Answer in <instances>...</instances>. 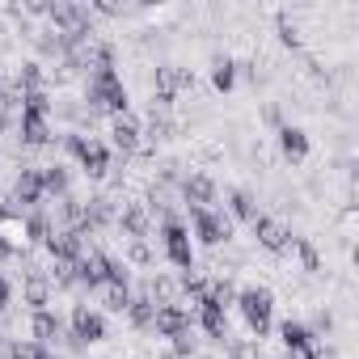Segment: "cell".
Segmentation results:
<instances>
[{"label": "cell", "instance_id": "30", "mask_svg": "<svg viewBox=\"0 0 359 359\" xmlns=\"http://www.w3.org/2000/svg\"><path fill=\"white\" fill-rule=\"evenodd\" d=\"M9 254H13V245H9V241H5V233H0V262H5V258H9Z\"/></svg>", "mask_w": 359, "mask_h": 359}, {"label": "cell", "instance_id": "10", "mask_svg": "<svg viewBox=\"0 0 359 359\" xmlns=\"http://www.w3.org/2000/svg\"><path fill=\"white\" fill-rule=\"evenodd\" d=\"M13 199H18L22 208H39V203H43V173H39L34 165H22L18 182H13Z\"/></svg>", "mask_w": 359, "mask_h": 359}, {"label": "cell", "instance_id": "6", "mask_svg": "<svg viewBox=\"0 0 359 359\" xmlns=\"http://www.w3.org/2000/svg\"><path fill=\"white\" fill-rule=\"evenodd\" d=\"M279 338H283V346H287L292 359H321V346H317L313 330H304L300 321H283L279 325Z\"/></svg>", "mask_w": 359, "mask_h": 359}, {"label": "cell", "instance_id": "7", "mask_svg": "<svg viewBox=\"0 0 359 359\" xmlns=\"http://www.w3.org/2000/svg\"><path fill=\"white\" fill-rule=\"evenodd\" d=\"M191 325H195V317H191V309H182V304H161L156 317H152V330H156L161 338H177V334H187Z\"/></svg>", "mask_w": 359, "mask_h": 359}, {"label": "cell", "instance_id": "4", "mask_svg": "<svg viewBox=\"0 0 359 359\" xmlns=\"http://www.w3.org/2000/svg\"><path fill=\"white\" fill-rule=\"evenodd\" d=\"M237 309H241V317L250 321V330L262 338V334L271 330V309H275V296H271L266 287H245V292L237 296Z\"/></svg>", "mask_w": 359, "mask_h": 359}, {"label": "cell", "instance_id": "14", "mask_svg": "<svg viewBox=\"0 0 359 359\" xmlns=\"http://www.w3.org/2000/svg\"><path fill=\"white\" fill-rule=\"evenodd\" d=\"M195 317H199V325L208 330V338H229V313H224L220 304H212V300H199Z\"/></svg>", "mask_w": 359, "mask_h": 359}, {"label": "cell", "instance_id": "9", "mask_svg": "<svg viewBox=\"0 0 359 359\" xmlns=\"http://www.w3.org/2000/svg\"><path fill=\"white\" fill-rule=\"evenodd\" d=\"M182 199H187L191 212H208L216 203V182H212L208 173H191L187 182H182Z\"/></svg>", "mask_w": 359, "mask_h": 359}, {"label": "cell", "instance_id": "21", "mask_svg": "<svg viewBox=\"0 0 359 359\" xmlns=\"http://www.w3.org/2000/svg\"><path fill=\"white\" fill-rule=\"evenodd\" d=\"M212 85H216V89H220V93H229V89H233V85H237V64H233V60H224V55H220V60H216V64H212Z\"/></svg>", "mask_w": 359, "mask_h": 359}, {"label": "cell", "instance_id": "25", "mask_svg": "<svg viewBox=\"0 0 359 359\" xmlns=\"http://www.w3.org/2000/svg\"><path fill=\"white\" fill-rule=\"evenodd\" d=\"M47 296H51V292H47V283H43V279H30V283H26V300H30L39 313L47 309Z\"/></svg>", "mask_w": 359, "mask_h": 359}, {"label": "cell", "instance_id": "11", "mask_svg": "<svg viewBox=\"0 0 359 359\" xmlns=\"http://www.w3.org/2000/svg\"><path fill=\"white\" fill-rule=\"evenodd\" d=\"M254 237H258V245L271 250V254H283V250L292 245V233H287L279 220H271V216H258V220H254Z\"/></svg>", "mask_w": 359, "mask_h": 359}, {"label": "cell", "instance_id": "27", "mask_svg": "<svg viewBox=\"0 0 359 359\" xmlns=\"http://www.w3.org/2000/svg\"><path fill=\"white\" fill-rule=\"evenodd\" d=\"M39 351L43 346H34V342H13L9 346V359H39Z\"/></svg>", "mask_w": 359, "mask_h": 359}, {"label": "cell", "instance_id": "20", "mask_svg": "<svg viewBox=\"0 0 359 359\" xmlns=\"http://www.w3.org/2000/svg\"><path fill=\"white\" fill-rule=\"evenodd\" d=\"M127 317H131V325H140V330H152L156 304H152L148 296H131V304H127Z\"/></svg>", "mask_w": 359, "mask_h": 359}, {"label": "cell", "instance_id": "28", "mask_svg": "<svg viewBox=\"0 0 359 359\" xmlns=\"http://www.w3.org/2000/svg\"><path fill=\"white\" fill-rule=\"evenodd\" d=\"M296 250H300V262H304V271H317V250H313L309 241H296Z\"/></svg>", "mask_w": 359, "mask_h": 359}, {"label": "cell", "instance_id": "24", "mask_svg": "<svg viewBox=\"0 0 359 359\" xmlns=\"http://www.w3.org/2000/svg\"><path fill=\"white\" fill-rule=\"evenodd\" d=\"M26 237H30V241H43V245H47V237H51V220H47L43 212H34V216L26 220Z\"/></svg>", "mask_w": 359, "mask_h": 359}, {"label": "cell", "instance_id": "19", "mask_svg": "<svg viewBox=\"0 0 359 359\" xmlns=\"http://www.w3.org/2000/svg\"><path fill=\"white\" fill-rule=\"evenodd\" d=\"M39 173H43V195H55V199L68 195V169H64V165H47V169H39Z\"/></svg>", "mask_w": 359, "mask_h": 359}, {"label": "cell", "instance_id": "13", "mask_svg": "<svg viewBox=\"0 0 359 359\" xmlns=\"http://www.w3.org/2000/svg\"><path fill=\"white\" fill-rule=\"evenodd\" d=\"M18 131H22V144H30V148H43V144H51V123H47L43 114H26V110H22V118H18Z\"/></svg>", "mask_w": 359, "mask_h": 359}, {"label": "cell", "instance_id": "8", "mask_svg": "<svg viewBox=\"0 0 359 359\" xmlns=\"http://www.w3.org/2000/svg\"><path fill=\"white\" fill-rule=\"evenodd\" d=\"M106 338V321L102 313H93L89 304L72 309V342H102Z\"/></svg>", "mask_w": 359, "mask_h": 359}, {"label": "cell", "instance_id": "17", "mask_svg": "<svg viewBox=\"0 0 359 359\" xmlns=\"http://www.w3.org/2000/svg\"><path fill=\"white\" fill-rule=\"evenodd\" d=\"M279 152H283L292 165H300V161L309 156V135H304L300 127H279Z\"/></svg>", "mask_w": 359, "mask_h": 359}, {"label": "cell", "instance_id": "15", "mask_svg": "<svg viewBox=\"0 0 359 359\" xmlns=\"http://www.w3.org/2000/svg\"><path fill=\"white\" fill-rule=\"evenodd\" d=\"M30 334H34L30 342L47 351V346H51V342H55V338L64 334V321H60L55 313H47V309H43V313H34V321H30Z\"/></svg>", "mask_w": 359, "mask_h": 359}, {"label": "cell", "instance_id": "29", "mask_svg": "<svg viewBox=\"0 0 359 359\" xmlns=\"http://www.w3.org/2000/svg\"><path fill=\"white\" fill-rule=\"evenodd\" d=\"M9 296H13V287H9V279H5V275H0V313L9 309Z\"/></svg>", "mask_w": 359, "mask_h": 359}, {"label": "cell", "instance_id": "3", "mask_svg": "<svg viewBox=\"0 0 359 359\" xmlns=\"http://www.w3.org/2000/svg\"><path fill=\"white\" fill-rule=\"evenodd\" d=\"M161 245H165V258H169L177 271H195V245H191L187 224L165 220V224H161Z\"/></svg>", "mask_w": 359, "mask_h": 359}, {"label": "cell", "instance_id": "5", "mask_svg": "<svg viewBox=\"0 0 359 359\" xmlns=\"http://www.w3.org/2000/svg\"><path fill=\"white\" fill-rule=\"evenodd\" d=\"M191 220H195V237H199L203 245H212V250L233 237V220H229L224 212H212V208H208V212H191Z\"/></svg>", "mask_w": 359, "mask_h": 359}, {"label": "cell", "instance_id": "23", "mask_svg": "<svg viewBox=\"0 0 359 359\" xmlns=\"http://www.w3.org/2000/svg\"><path fill=\"white\" fill-rule=\"evenodd\" d=\"M229 208H233V216H237V220H250V224L258 220L254 195H245V191H233V195H229Z\"/></svg>", "mask_w": 359, "mask_h": 359}, {"label": "cell", "instance_id": "31", "mask_svg": "<svg viewBox=\"0 0 359 359\" xmlns=\"http://www.w3.org/2000/svg\"><path fill=\"white\" fill-rule=\"evenodd\" d=\"M39 359H60V355L55 351H39Z\"/></svg>", "mask_w": 359, "mask_h": 359}, {"label": "cell", "instance_id": "18", "mask_svg": "<svg viewBox=\"0 0 359 359\" xmlns=\"http://www.w3.org/2000/svg\"><path fill=\"white\" fill-rule=\"evenodd\" d=\"M118 229L127 233V241H144V233H148V216H144V208H123Z\"/></svg>", "mask_w": 359, "mask_h": 359}, {"label": "cell", "instance_id": "1", "mask_svg": "<svg viewBox=\"0 0 359 359\" xmlns=\"http://www.w3.org/2000/svg\"><path fill=\"white\" fill-rule=\"evenodd\" d=\"M85 97H89V110H106V114H127V85L114 68H97L85 85Z\"/></svg>", "mask_w": 359, "mask_h": 359}, {"label": "cell", "instance_id": "2", "mask_svg": "<svg viewBox=\"0 0 359 359\" xmlns=\"http://www.w3.org/2000/svg\"><path fill=\"white\" fill-rule=\"evenodd\" d=\"M68 152L81 161V169H85L89 177H106V169H110V148H106L102 140L72 131V135H68Z\"/></svg>", "mask_w": 359, "mask_h": 359}, {"label": "cell", "instance_id": "26", "mask_svg": "<svg viewBox=\"0 0 359 359\" xmlns=\"http://www.w3.org/2000/svg\"><path fill=\"white\" fill-rule=\"evenodd\" d=\"M191 355H195V338H191V330H187V334L173 338V359H191Z\"/></svg>", "mask_w": 359, "mask_h": 359}, {"label": "cell", "instance_id": "16", "mask_svg": "<svg viewBox=\"0 0 359 359\" xmlns=\"http://www.w3.org/2000/svg\"><path fill=\"white\" fill-rule=\"evenodd\" d=\"M110 140H114L118 152H135V148H140V123H135L131 114H118V118L110 123Z\"/></svg>", "mask_w": 359, "mask_h": 359}, {"label": "cell", "instance_id": "12", "mask_svg": "<svg viewBox=\"0 0 359 359\" xmlns=\"http://www.w3.org/2000/svg\"><path fill=\"white\" fill-rule=\"evenodd\" d=\"M47 250H51V258H55V262H76V258L85 254V237H81V233H72V229H60V233H51V237H47Z\"/></svg>", "mask_w": 359, "mask_h": 359}, {"label": "cell", "instance_id": "22", "mask_svg": "<svg viewBox=\"0 0 359 359\" xmlns=\"http://www.w3.org/2000/svg\"><path fill=\"white\" fill-rule=\"evenodd\" d=\"M97 292H102V304H106L110 313H127V304H131V292H127V287H118V283H102Z\"/></svg>", "mask_w": 359, "mask_h": 359}, {"label": "cell", "instance_id": "32", "mask_svg": "<svg viewBox=\"0 0 359 359\" xmlns=\"http://www.w3.org/2000/svg\"><path fill=\"white\" fill-rule=\"evenodd\" d=\"M165 359H173V355H165Z\"/></svg>", "mask_w": 359, "mask_h": 359}]
</instances>
